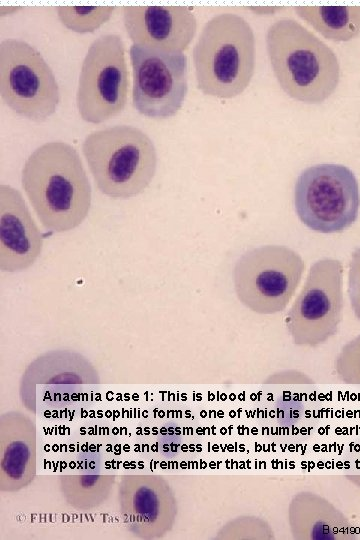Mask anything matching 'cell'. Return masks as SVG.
Wrapping results in <instances>:
<instances>
[{"label": "cell", "mask_w": 360, "mask_h": 540, "mask_svg": "<svg viewBox=\"0 0 360 540\" xmlns=\"http://www.w3.org/2000/svg\"><path fill=\"white\" fill-rule=\"evenodd\" d=\"M134 450L135 452H141L140 445L136 444Z\"/></svg>", "instance_id": "obj_46"}, {"label": "cell", "mask_w": 360, "mask_h": 540, "mask_svg": "<svg viewBox=\"0 0 360 540\" xmlns=\"http://www.w3.org/2000/svg\"><path fill=\"white\" fill-rule=\"evenodd\" d=\"M96 397H97V398H95V399H96L97 401H101V398H100V394H99V393L96 394Z\"/></svg>", "instance_id": "obj_53"}, {"label": "cell", "mask_w": 360, "mask_h": 540, "mask_svg": "<svg viewBox=\"0 0 360 540\" xmlns=\"http://www.w3.org/2000/svg\"><path fill=\"white\" fill-rule=\"evenodd\" d=\"M158 416L160 418L164 417V411H162V410L158 411Z\"/></svg>", "instance_id": "obj_48"}, {"label": "cell", "mask_w": 360, "mask_h": 540, "mask_svg": "<svg viewBox=\"0 0 360 540\" xmlns=\"http://www.w3.org/2000/svg\"><path fill=\"white\" fill-rule=\"evenodd\" d=\"M73 446H74V445H70V449H69L70 452L74 451V447H73Z\"/></svg>", "instance_id": "obj_57"}, {"label": "cell", "mask_w": 360, "mask_h": 540, "mask_svg": "<svg viewBox=\"0 0 360 540\" xmlns=\"http://www.w3.org/2000/svg\"><path fill=\"white\" fill-rule=\"evenodd\" d=\"M223 539L271 540L274 532L262 518L241 516L227 523L219 532Z\"/></svg>", "instance_id": "obj_18"}, {"label": "cell", "mask_w": 360, "mask_h": 540, "mask_svg": "<svg viewBox=\"0 0 360 540\" xmlns=\"http://www.w3.org/2000/svg\"><path fill=\"white\" fill-rule=\"evenodd\" d=\"M122 14L133 44L184 52L197 31V19L185 6L126 5Z\"/></svg>", "instance_id": "obj_11"}, {"label": "cell", "mask_w": 360, "mask_h": 540, "mask_svg": "<svg viewBox=\"0 0 360 540\" xmlns=\"http://www.w3.org/2000/svg\"><path fill=\"white\" fill-rule=\"evenodd\" d=\"M96 415H97V418H102L104 414L102 410H97Z\"/></svg>", "instance_id": "obj_36"}, {"label": "cell", "mask_w": 360, "mask_h": 540, "mask_svg": "<svg viewBox=\"0 0 360 540\" xmlns=\"http://www.w3.org/2000/svg\"><path fill=\"white\" fill-rule=\"evenodd\" d=\"M81 449H82V451L85 452V453L88 452V449H89L88 443L83 444V445L81 446Z\"/></svg>", "instance_id": "obj_31"}, {"label": "cell", "mask_w": 360, "mask_h": 540, "mask_svg": "<svg viewBox=\"0 0 360 540\" xmlns=\"http://www.w3.org/2000/svg\"><path fill=\"white\" fill-rule=\"evenodd\" d=\"M105 468H106V469L112 468V466H110V464H109V461H107V462L105 463Z\"/></svg>", "instance_id": "obj_51"}, {"label": "cell", "mask_w": 360, "mask_h": 540, "mask_svg": "<svg viewBox=\"0 0 360 540\" xmlns=\"http://www.w3.org/2000/svg\"><path fill=\"white\" fill-rule=\"evenodd\" d=\"M129 56L135 110L154 119L176 115L188 92V61L184 52L132 44Z\"/></svg>", "instance_id": "obj_10"}, {"label": "cell", "mask_w": 360, "mask_h": 540, "mask_svg": "<svg viewBox=\"0 0 360 540\" xmlns=\"http://www.w3.org/2000/svg\"><path fill=\"white\" fill-rule=\"evenodd\" d=\"M53 451H54V452L58 451V445L55 444V445L53 446Z\"/></svg>", "instance_id": "obj_54"}, {"label": "cell", "mask_w": 360, "mask_h": 540, "mask_svg": "<svg viewBox=\"0 0 360 540\" xmlns=\"http://www.w3.org/2000/svg\"><path fill=\"white\" fill-rule=\"evenodd\" d=\"M59 21L77 33H91L106 23L115 6H56Z\"/></svg>", "instance_id": "obj_17"}, {"label": "cell", "mask_w": 360, "mask_h": 540, "mask_svg": "<svg viewBox=\"0 0 360 540\" xmlns=\"http://www.w3.org/2000/svg\"><path fill=\"white\" fill-rule=\"evenodd\" d=\"M132 399H133L134 401H138V400H139V395L136 394V393H134V394L132 395Z\"/></svg>", "instance_id": "obj_40"}, {"label": "cell", "mask_w": 360, "mask_h": 540, "mask_svg": "<svg viewBox=\"0 0 360 540\" xmlns=\"http://www.w3.org/2000/svg\"><path fill=\"white\" fill-rule=\"evenodd\" d=\"M89 450H90L92 453H95L97 449H96V446H95L94 444H91V445L89 446Z\"/></svg>", "instance_id": "obj_35"}, {"label": "cell", "mask_w": 360, "mask_h": 540, "mask_svg": "<svg viewBox=\"0 0 360 540\" xmlns=\"http://www.w3.org/2000/svg\"><path fill=\"white\" fill-rule=\"evenodd\" d=\"M305 270L301 255L283 245H264L244 252L233 270L234 290L246 308L262 315L286 309Z\"/></svg>", "instance_id": "obj_5"}, {"label": "cell", "mask_w": 360, "mask_h": 540, "mask_svg": "<svg viewBox=\"0 0 360 540\" xmlns=\"http://www.w3.org/2000/svg\"><path fill=\"white\" fill-rule=\"evenodd\" d=\"M265 383H313V381L297 370H284L270 375Z\"/></svg>", "instance_id": "obj_21"}, {"label": "cell", "mask_w": 360, "mask_h": 540, "mask_svg": "<svg viewBox=\"0 0 360 540\" xmlns=\"http://www.w3.org/2000/svg\"><path fill=\"white\" fill-rule=\"evenodd\" d=\"M82 153L101 193L129 199L142 193L157 169L152 139L140 128L119 124L90 132Z\"/></svg>", "instance_id": "obj_4"}, {"label": "cell", "mask_w": 360, "mask_h": 540, "mask_svg": "<svg viewBox=\"0 0 360 540\" xmlns=\"http://www.w3.org/2000/svg\"><path fill=\"white\" fill-rule=\"evenodd\" d=\"M105 417L106 418H111L113 416V411L111 410H106L105 413H104Z\"/></svg>", "instance_id": "obj_26"}, {"label": "cell", "mask_w": 360, "mask_h": 540, "mask_svg": "<svg viewBox=\"0 0 360 540\" xmlns=\"http://www.w3.org/2000/svg\"><path fill=\"white\" fill-rule=\"evenodd\" d=\"M112 434H113V435H118V434H120V428H118V427H113V428H112Z\"/></svg>", "instance_id": "obj_29"}, {"label": "cell", "mask_w": 360, "mask_h": 540, "mask_svg": "<svg viewBox=\"0 0 360 540\" xmlns=\"http://www.w3.org/2000/svg\"><path fill=\"white\" fill-rule=\"evenodd\" d=\"M44 416H45L46 418L52 417L51 412L48 411V410H46V411L44 412Z\"/></svg>", "instance_id": "obj_37"}, {"label": "cell", "mask_w": 360, "mask_h": 540, "mask_svg": "<svg viewBox=\"0 0 360 540\" xmlns=\"http://www.w3.org/2000/svg\"><path fill=\"white\" fill-rule=\"evenodd\" d=\"M122 434H125V435L128 434L126 427H120V435H122Z\"/></svg>", "instance_id": "obj_32"}, {"label": "cell", "mask_w": 360, "mask_h": 540, "mask_svg": "<svg viewBox=\"0 0 360 540\" xmlns=\"http://www.w3.org/2000/svg\"><path fill=\"white\" fill-rule=\"evenodd\" d=\"M124 451L125 452H129L130 451V446L128 444L124 445Z\"/></svg>", "instance_id": "obj_47"}, {"label": "cell", "mask_w": 360, "mask_h": 540, "mask_svg": "<svg viewBox=\"0 0 360 540\" xmlns=\"http://www.w3.org/2000/svg\"><path fill=\"white\" fill-rule=\"evenodd\" d=\"M265 42L274 76L289 97L321 104L335 92L340 81L335 52L298 21L276 20L267 29Z\"/></svg>", "instance_id": "obj_2"}, {"label": "cell", "mask_w": 360, "mask_h": 540, "mask_svg": "<svg viewBox=\"0 0 360 540\" xmlns=\"http://www.w3.org/2000/svg\"><path fill=\"white\" fill-rule=\"evenodd\" d=\"M343 278L344 267L338 259L322 258L310 266L285 318L294 345L315 348L337 334L344 310Z\"/></svg>", "instance_id": "obj_8"}, {"label": "cell", "mask_w": 360, "mask_h": 540, "mask_svg": "<svg viewBox=\"0 0 360 540\" xmlns=\"http://www.w3.org/2000/svg\"><path fill=\"white\" fill-rule=\"evenodd\" d=\"M107 446H108V447L106 448V452H112V451H113L112 445H111V444H108Z\"/></svg>", "instance_id": "obj_44"}, {"label": "cell", "mask_w": 360, "mask_h": 540, "mask_svg": "<svg viewBox=\"0 0 360 540\" xmlns=\"http://www.w3.org/2000/svg\"><path fill=\"white\" fill-rule=\"evenodd\" d=\"M93 427H88V434L89 435H93L94 434V431H93Z\"/></svg>", "instance_id": "obj_43"}, {"label": "cell", "mask_w": 360, "mask_h": 540, "mask_svg": "<svg viewBox=\"0 0 360 540\" xmlns=\"http://www.w3.org/2000/svg\"><path fill=\"white\" fill-rule=\"evenodd\" d=\"M251 11L258 15H271L274 14L276 11H279L282 9V7L277 6H258V7H250Z\"/></svg>", "instance_id": "obj_22"}, {"label": "cell", "mask_w": 360, "mask_h": 540, "mask_svg": "<svg viewBox=\"0 0 360 540\" xmlns=\"http://www.w3.org/2000/svg\"><path fill=\"white\" fill-rule=\"evenodd\" d=\"M142 417H144V418L148 417V410L142 411Z\"/></svg>", "instance_id": "obj_42"}, {"label": "cell", "mask_w": 360, "mask_h": 540, "mask_svg": "<svg viewBox=\"0 0 360 540\" xmlns=\"http://www.w3.org/2000/svg\"><path fill=\"white\" fill-rule=\"evenodd\" d=\"M150 430H151V429H150L149 427H144V428H143L144 435H146V436L149 435V434L151 433Z\"/></svg>", "instance_id": "obj_33"}, {"label": "cell", "mask_w": 360, "mask_h": 540, "mask_svg": "<svg viewBox=\"0 0 360 540\" xmlns=\"http://www.w3.org/2000/svg\"><path fill=\"white\" fill-rule=\"evenodd\" d=\"M81 417L82 418H85V417H89V412L88 411H85L83 408H81Z\"/></svg>", "instance_id": "obj_28"}, {"label": "cell", "mask_w": 360, "mask_h": 540, "mask_svg": "<svg viewBox=\"0 0 360 540\" xmlns=\"http://www.w3.org/2000/svg\"><path fill=\"white\" fill-rule=\"evenodd\" d=\"M22 187L44 228L64 233L87 217L92 188L77 150L63 141L37 147L21 173Z\"/></svg>", "instance_id": "obj_1"}, {"label": "cell", "mask_w": 360, "mask_h": 540, "mask_svg": "<svg viewBox=\"0 0 360 540\" xmlns=\"http://www.w3.org/2000/svg\"><path fill=\"white\" fill-rule=\"evenodd\" d=\"M294 206L299 220L310 230L341 233L359 215L358 180L351 169L341 164L310 166L296 180Z\"/></svg>", "instance_id": "obj_6"}, {"label": "cell", "mask_w": 360, "mask_h": 540, "mask_svg": "<svg viewBox=\"0 0 360 540\" xmlns=\"http://www.w3.org/2000/svg\"><path fill=\"white\" fill-rule=\"evenodd\" d=\"M69 467H70L71 469L74 468V467H75V462H71V463L69 464Z\"/></svg>", "instance_id": "obj_55"}, {"label": "cell", "mask_w": 360, "mask_h": 540, "mask_svg": "<svg viewBox=\"0 0 360 540\" xmlns=\"http://www.w3.org/2000/svg\"><path fill=\"white\" fill-rule=\"evenodd\" d=\"M144 450H146V452H149L151 448L149 447L148 444H143L141 448V452H144Z\"/></svg>", "instance_id": "obj_25"}, {"label": "cell", "mask_w": 360, "mask_h": 540, "mask_svg": "<svg viewBox=\"0 0 360 540\" xmlns=\"http://www.w3.org/2000/svg\"><path fill=\"white\" fill-rule=\"evenodd\" d=\"M294 10L326 39L347 42L360 34V6H296Z\"/></svg>", "instance_id": "obj_16"}, {"label": "cell", "mask_w": 360, "mask_h": 540, "mask_svg": "<svg viewBox=\"0 0 360 540\" xmlns=\"http://www.w3.org/2000/svg\"><path fill=\"white\" fill-rule=\"evenodd\" d=\"M125 44L116 33L97 37L83 59L76 92L80 117L99 124L119 115L128 96Z\"/></svg>", "instance_id": "obj_9"}, {"label": "cell", "mask_w": 360, "mask_h": 540, "mask_svg": "<svg viewBox=\"0 0 360 540\" xmlns=\"http://www.w3.org/2000/svg\"><path fill=\"white\" fill-rule=\"evenodd\" d=\"M255 35L242 16L225 12L203 26L192 51L197 88L231 99L249 86L255 71Z\"/></svg>", "instance_id": "obj_3"}, {"label": "cell", "mask_w": 360, "mask_h": 540, "mask_svg": "<svg viewBox=\"0 0 360 540\" xmlns=\"http://www.w3.org/2000/svg\"><path fill=\"white\" fill-rule=\"evenodd\" d=\"M334 368L342 383L360 385V334L342 346L335 358Z\"/></svg>", "instance_id": "obj_19"}, {"label": "cell", "mask_w": 360, "mask_h": 540, "mask_svg": "<svg viewBox=\"0 0 360 540\" xmlns=\"http://www.w3.org/2000/svg\"><path fill=\"white\" fill-rule=\"evenodd\" d=\"M158 411H159V410H158V408H156V409L154 410V417H156V416H157V414H156V413H158Z\"/></svg>", "instance_id": "obj_56"}, {"label": "cell", "mask_w": 360, "mask_h": 540, "mask_svg": "<svg viewBox=\"0 0 360 540\" xmlns=\"http://www.w3.org/2000/svg\"><path fill=\"white\" fill-rule=\"evenodd\" d=\"M142 430L143 429L141 427H137L136 428V435H138V436L144 435V432Z\"/></svg>", "instance_id": "obj_30"}, {"label": "cell", "mask_w": 360, "mask_h": 540, "mask_svg": "<svg viewBox=\"0 0 360 540\" xmlns=\"http://www.w3.org/2000/svg\"><path fill=\"white\" fill-rule=\"evenodd\" d=\"M96 412L94 410H90L89 411V418H96L97 415L95 414Z\"/></svg>", "instance_id": "obj_34"}, {"label": "cell", "mask_w": 360, "mask_h": 540, "mask_svg": "<svg viewBox=\"0 0 360 540\" xmlns=\"http://www.w3.org/2000/svg\"><path fill=\"white\" fill-rule=\"evenodd\" d=\"M152 434L153 435H157L158 434V428L157 427H152Z\"/></svg>", "instance_id": "obj_39"}, {"label": "cell", "mask_w": 360, "mask_h": 540, "mask_svg": "<svg viewBox=\"0 0 360 540\" xmlns=\"http://www.w3.org/2000/svg\"><path fill=\"white\" fill-rule=\"evenodd\" d=\"M43 235L19 190L0 184V270L18 273L34 265Z\"/></svg>", "instance_id": "obj_12"}, {"label": "cell", "mask_w": 360, "mask_h": 540, "mask_svg": "<svg viewBox=\"0 0 360 540\" xmlns=\"http://www.w3.org/2000/svg\"><path fill=\"white\" fill-rule=\"evenodd\" d=\"M119 416H120V411H118V410H113V416H112L113 420L115 421L116 418L119 417Z\"/></svg>", "instance_id": "obj_27"}, {"label": "cell", "mask_w": 360, "mask_h": 540, "mask_svg": "<svg viewBox=\"0 0 360 540\" xmlns=\"http://www.w3.org/2000/svg\"><path fill=\"white\" fill-rule=\"evenodd\" d=\"M122 508L134 531L150 537H159L168 532L177 513L175 497L161 477H154L152 487H137L122 502Z\"/></svg>", "instance_id": "obj_14"}, {"label": "cell", "mask_w": 360, "mask_h": 540, "mask_svg": "<svg viewBox=\"0 0 360 540\" xmlns=\"http://www.w3.org/2000/svg\"><path fill=\"white\" fill-rule=\"evenodd\" d=\"M80 434H81V435H85V434H86V428H85V427H81V428H80Z\"/></svg>", "instance_id": "obj_41"}, {"label": "cell", "mask_w": 360, "mask_h": 540, "mask_svg": "<svg viewBox=\"0 0 360 540\" xmlns=\"http://www.w3.org/2000/svg\"><path fill=\"white\" fill-rule=\"evenodd\" d=\"M118 401H122L124 400V398H122V395L121 394H117V398H116Z\"/></svg>", "instance_id": "obj_49"}, {"label": "cell", "mask_w": 360, "mask_h": 540, "mask_svg": "<svg viewBox=\"0 0 360 540\" xmlns=\"http://www.w3.org/2000/svg\"><path fill=\"white\" fill-rule=\"evenodd\" d=\"M113 453L115 455H120L121 454V445L120 444H116L113 448Z\"/></svg>", "instance_id": "obj_24"}, {"label": "cell", "mask_w": 360, "mask_h": 540, "mask_svg": "<svg viewBox=\"0 0 360 540\" xmlns=\"http://www.w3.org/2000/svg\"><path fill=\"white\" fill-rule=\"evenodd\" d=\"M347 292L353 313L360 321V246L354 249L349 261Z\"/></svg>", "instance_id": "obj_20"}, {"label": "cell", "mask_w": 360, "mask_h": 540, "mask_svg": "<svg viewBox=\"0 0 360 540\" xmlns=\"http://www.w3.org/2000/svg\"><path fill=\"white\" fill-rule=\"evenodd\" d=\"M124 396H125L124 398L125 401H129L131 399L129 394H124Z\"/></svg>", "instance_id": "obj_50"}, {"label": "cell", "mask_w": 360, "mask_h": 540, "mask_svg": "<svg viewBox=\"0 0 360 540\" xmlns=\"http://www.w3.org/2000/svg\"><path fill=\"white\" fill-rule=\"evenodd\" d=\"M288 524L296 540H355L349 518L333 503L312 491L296 493L288 505Z\"/></svg>", "instance_id": "obj_13"}, {"label": "cell", "mask_w": 360, "mask_h": 540, "mask_svg": "<svg viewBox=\"0 0 360 540\" xmlns=\"http://www.w3.org/2000/svg\"><path fill=\"white\" fill-rule=\"evenodd\" d=\"M21 9H22L21 6H6V5H1V6H0V16L3 17V16H5V15L13 14V13L18 12V11L21 10Z\"/></svg>", "instance_id": "obj_23"}, {"label": "cell", "mask_w": 360, "mask_h": 540, "mask_svg": "<svg viewBox=\"0 0 360 540\" xmlns=\"http://www.w3.org/2000/svg\"><path fill=\"white\" fill-rule=\"evenodd\" d=\"M29 422L21 423L17 438L11 430L1 434V483L8 480L7 490L27 485L35 474V428Z\"/></svg>", "instance_id": "obj_15"}, {"label": "cell", "mask_w": 360, "mask_h": 540, "mask_svg": "<svg viewBox=\"0 0 360 540\" xmlns=\"http://www.w3.org/2000/svg\"><path fill=\"white\" fill-rule=\"evenodd\" d=\"M0 96L13 112L34 122L47 120L57 110L61 95L56 76L27 41L0 42Z\"/></svg>", "instance_id": "obj_7"}, {"label": "cell", "mask_w": 360, "mask_h": 540, "mask_svg": "<svg viewBox=\"0 0 360 540\" xmlns=\"http://www.w3.org/2000/svg\"><path fill=\"white\" fill-rule=\"evenodd\" d=\"M157 445H158V443H155L154 445H152V446L150 447L151 450L154 451V452H157V451H158Z\"/></svg>", "instance_id": "obj_38"}, {"label": "cell", "mask_w": 360, "mask_h": 540, "mask_svg": "<svg viewBox=\"0 0 360 540\" xmlns=\"http://www.w3.org/2000/svg\"><path fill=\"white\" fill-rule=\"evenodd\" d=\"M138 468H139V469H143V468H144V465L142 464L141 461L139 462Z\"/></svg>", "instance_id": "obj_52"}, {"label": "cell", "mask_w": 360, "mask_h": 540, "mask_svg": "<svg viewBox=\"0 0 360 540\" xmlns=\"http://www.w3.org/2000/svg\"><path fill=\"white\" fill-rule=\"evenodd\" d=\"M160 433H161L162 435H166V434H167V431H166V429H165L164 427H162V428L160 429Z\"/></svg>", "instance_id": "obj_45"}]
</instances>
